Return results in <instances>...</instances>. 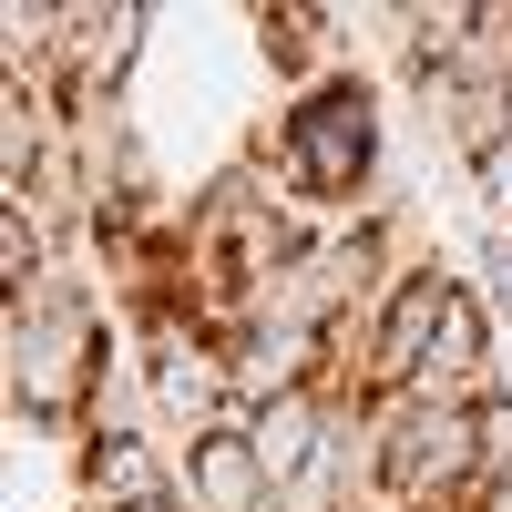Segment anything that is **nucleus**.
<instances>
[{
	"label": "nucleus",
	"mask_w": 512,
	"mask_h": 512,
	"mask_svg": "<svg viewBox=\"0 0 512 512\" xmlns=\"http://www.w3.org/2000/svg\"><path fill=\"white\" fill-rule=\"evenodd\" d=\"M123 359V318L93 277V256H52V277L0 297V400H11V431L31 441H72L93 431L103 410V379Z\"/></svg>",
	"instance_id": "nucleus-1"
},
{
	"label": "nucleus",
	"mask_w": 512,
	"mask_h": 512,
	"mask_svg": "<svg viewBox=\"0 0 512 512\" xmlns=\"http://www.w3.org/2000/svg\"><path fill=\"white\" fill-rule=\"evenodd\" d=\"M134 359H144V379H154V420H164L175 441H205V431H226V420H246L236 349H226V338L205 328V318L134 338Z\"/></svg>",
	"instance_id": "nucleus-4"
},
{
	"label": "nucleus",
	"mask_w": 512,
	"mask_h": 512,
	"mask_svg": "<svg viewBox=\"0 0 512 512\" xmlns=\"http://www.w3.org/2000/svg\"><path fill=\"white\" fill-rule=\"evenodd\" d=\"M338 420H349V400H338V390H277V400L246 410V441H256V461H267L277 482H297L308 461H328Z\"/></svg>",
	"instance_id": "nucleus-7"
},
{
	"label": "nucleus",
	"mask_w": 512,
	"mask_h": 512,
	"mask_svg": "<svg viewBox=\"0 0 512 512\" xmlns=\"http://www.w3.org/2000/svg\"><path fill=\"white\" fill-rule=\"evenodd\" d=\"M246 154L287 185L297 216H349L359 226V205H379V175H390V72L338 62L328 82L287 93L256 123Z\"/></svg>",
	"instance_id": "nucleus-2"
},
{
	"label": "nucleus",
	"mask_w": 512,
	"mask_h": 512,
	"mask_svg": "<svg viewBox=\"0 0 512 512\" xmlns=\"http://www.w3.org/2000/svg\"><path fill=\"white\" fill-rule=\"evenodd\" d=\"M144 52H154V11H134V0H52V62H41V93H52L62 123L134 113Z\"/></svg>",
	"instance_id": "nucleus-3"
},
{
	"label": "nucleus",
	"mask_w": 512,
	"mask_h": 512,
	"mask_svg": "<svg viewBox=\"0 0 512 512\" xmlns=\"http://www.w3.org/2000/svg\"><path fill=\"white\" fill-rule=\"evenodd\" d=\"M472 287H482V308L512 328V226H482L472 236Z\"/></svg>",
	"instance_id": "nucleus-10"
},
{
	"label": "nucleus",
	"mask_w": 512,
	"mask_h": 512,
	"mask_svg": "<svg viewBox=\"0 0 512 512\" xmlns=\"http://www.w3.org/2000/svg\"><path fill=\"white\" fill-rule=\"evenodd\" d=\"M472 451H482V502L512 482V379H492V390L472 400Z\"/></svg>",
	"instance_id": "nucleus-9"
},
{
	"label": "nucleus",
	"mask_w": 512,
	"mask_h": 512,
	"mask_svg": "<svg viewBox=\"0 0 512 512\" xmlns=\"http://www.w3.org/2000/svg\"><path fill=\"white\" fill-rule=\"evenodd\" d=\"M154 492H175V451H164V431H93L72 451V512H134Z\"/></svg>",
	"instance_id": "nucleus-5"
},
{
	"label": "nucleus",
	"mask_w": 512,
	"mask_h": 512,
	"mask_svg": "<svg viewBox=\"0 0 512 512\" xmlns=\"http://www.w3.org/2000/svg\"><path fill=\"white\" fill-rule=\"evenodd\" d=\"M338 41H349V11H308V0H277V11H256V52H267V72L287 82V93H308V82H328Z\"/></svg>",
	"instance_id": "nucleus-8"
},
{
	"label": "nucleus",
	"mask_w": 512,
	"mask_h": 512,
	"mask_svg": "<svg viewBox=\"0 0 512 512\" xmlns=\"http://www.w3.org/2000/svg\"><path fill=\"white\" fill-rule=\"evenodd\" d=\"M175 492H185V512H277V472L256 461L246 420H226L205 441H175Z\"/></svg>",
	"instance_id": "nucleus-6"
}]
</instances>
